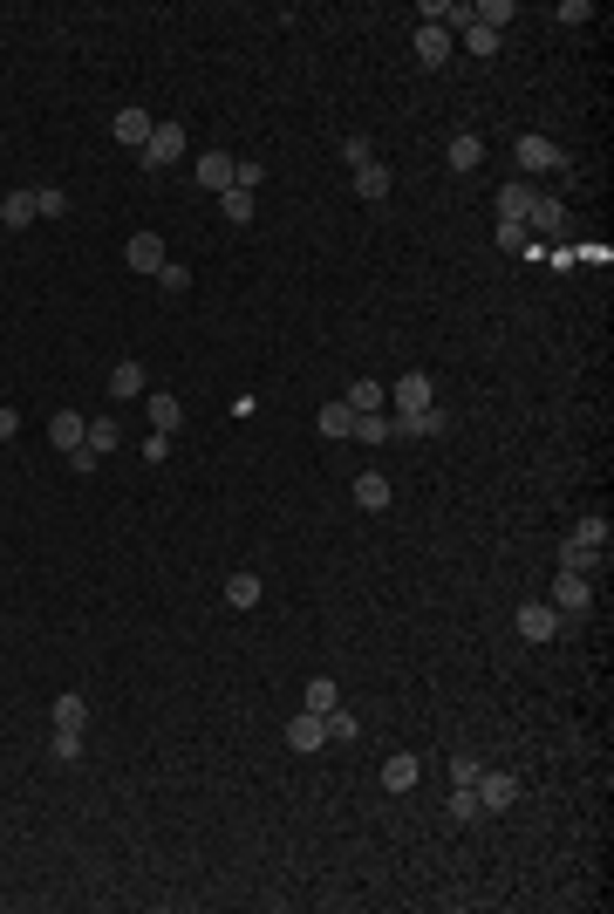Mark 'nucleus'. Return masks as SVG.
Segmentation results:
<instances>
[{"mask_svg": "<svg viewBox=\"0 0 614 914\" xmlns=\"http://www.w3.org/2000/svg\"><path fill=\"white\" fill-rule=\"evenodd\" d=\"M355 417H383V403H389V389L376 376H362V382H348V396H342Z\"/></svg>", "mask_w": 614, "mask_h": 914, "instance_id": "11", "label": "nucleus"}, {"mask_svg": "<svg viewBox=\"0 0 614 914\" xmlns=\"http://www.w3.org/2000/svg\"><path fill=\"white\" fill-rule=\"evenodd\" d=\"M232 185H239V191H253V185H267V171H260L253 157H246V164H232Z\"/></svg>", "mask_w": 614, "mask_h": 914, "instance_id": "42", "label": "nucleus"}, {"mask_svg": "<svg viewBox=\"0 0 614 914\" xmlns=\"http://www.w3.org/2000/svg\"><path fill=\"white\" fill-rule=\"evenodd\" d=\"M451 430V417L430 403V410H410V417H389V437H444Z\"/></svg>", "mask_w": 614, "mask_h": 914, "instance_id": "6", "label": "nucleus"}, {"mask_svg": "<svg viewBox=\"0 0 614 914\" xmlns=\"http://www.w3.org/2000/svg\"><path fill=\"white\" fill-rule=\"evenodd\" d=\"M389 403H396V417H410V410H430V403H437V382L423 376V369H410V376L389 382Z\"/></svg>", "mask_w": 614, "mask_h": 914, "instance_id": "3", "label": "nucleus"}, {"mask_svg": "<svg viewBox=\"0 0 614 914\" xmlns=\"http://www.w3.org/2000/svg\"><path fill=\"white\" fill-rule=\"evenodd\" d=\"M512 628H519V642H553V635H560V614H553V601H526V608L512 614Z\"/></svg>", "mask_w": 614, "mask_h": 914, "instance_id": "5", "label": "nucleus"}, {"mask_svg": "<svg viewBox=\"0 0 614 914\" xmlns=\"http://www.w3.org/2000/svg\"><path fill=\"white\" fill-rule=\"evenodd\" d=\"M144 457H151V464H164V457H171V437H164V430H151V437H144Z\"/></svg>", "mask_w": 614, "mask_h": 914, "instance_id": "44", "label": "nucleus"}, {"mask_svg": "<svg viewBox=\"0 0 614 914\" xmlns=\"http://www.w3.org/2000/svg\"><path fill=\"white\" fill-rule=\"evenodd\" d=\"M185 144H192V137H185V123H157L151 130V144H144V164H151V171H164V164H178V157H185Z\"/></svg>", "mask_w": 614, "mask_h": 914, "instance_id": "4", "label": "nucleus"}, {"mask_svg": "<svg viewBox=\"0 0 614 914\" xmlns=\"http://www.w3.org/2000/svg\"><path fill=\"white\" fill-rule=\"evenodd\" d=\"M512 157H519V171H567V151H560L553 137H539V130H526V137L512 144Z\"/></svg>", "mask_w": 614, "mask_h": 914, "instance_id": "2", "label": "nucleus"}, {"mask_svg": "<svg viewBox=\"0 0 614 914\" xmlns=\"http://www.w3.org/2000/svg\"><path fill=\"white\" fill-rule=\"evenodd\" d=\"M533 198H539L533 185H505V191H499V219H526V212H533Z\"/></svg>", "mask_w": 614, "mask_h": 914, "instance_id": "30", "label": "nucleus"}, {"mask_svg": "<svg viewBox=\"0 0 614 914\" xmlns=\"http://www.w3.org/2000/svg\"><path fill=\"white\" fill-rule=\"evenodd\" d=\"M89 724V703H82L76 689H62V696H55V730H82Z\"/></svg>", "mask_w": 614, "mask_h": 914, "instance_id": "27", "label": "nucleus"}, {"mask_svg": "<svg viewBox=\"0 0 614 914\" xmlns=\"http://www.w3.org/2000/svg\"><path fill=\"white\" fill-rule=\"evenodd\" d=\"M587 601H594V587H587L580 573H560V580H553V614H587Z\"/></svg>", "mask_w": 614, "mask_h": 914, "instance_id": "8", "label": "nucleus"}, {"mask_svg": "<svg viewBox=\"0 0 614 914\" xmlns=\"http://www.w3.org/2000/svg\"><path fill=\"white\" fill-rule=\"evenodd\" d=\"M144 417H151V430H164V437H171V430H178V423H185V403H178V396H164V389H157V396H144Z\"/></svg>", "mask_w": 614, "mask_h": 914, "instance_id": "14", "label": "nucleus"}, {"mask_svg": "<svg viewBox=\"0 0 614 914\" xmlns=\"http://www.w3.org/2000/svg\"><path fill=\"white\" fill-rule=\"evenodd\" d=\"M116 444H123V430H116V417H96V423H89V430H82V451H89V457L116 451Z\"/></svg>", "mask_w": 614, "mask_h": 914, "instance_id": "23", "label": "nucleus"}, {"mask_svg": "<svg viewBox=\"0 0 614 914\" xmlns=\"http://www.w3.org/2000/svg\"><path fill=\"white\" fill-rule=\"evenodd\" d=\"M499 246H505V253H526V246H533L526 219H499Z\"/></svg>", "mask_w": 614, "mask_h": 914, "instance_id": "36", "label": "nucleus"}, {"mask_svg": "<svg viewBox=\"0 0 614 914\" xmlns=\"http://www.w3.org/2000/svg\"><path fill=\"white\" fill-rule=\"evenodd\" d=\"M82 430H89V417H76V410H55V423H48V437H55V451H62V457L82 451Z\"/></svg>", "mask_w": 614, "mask_h": 914, "instance_id": "16", "label": "nucleus"}, {"mask_svg": "<svg viewBox=\"0 0 614 914\" xmlns=\"http://www.w3.org/2000/svg\"><path fill=\"white\" fill-rule=\"evenodd\" d=\"M82 758V730H55V764H76Z\"/></svg>", "mask_w": 614, "mask_h": 914, "instance_id": "39", "label": "nucleus"}, {"mask_svg": "<svg viewBox=\"0 0 614 914\" xmlns=\"http://www.w3.org/2000/svg\"><path fill=\"white\" fill-rule=\"evenodd\" d=\"M342 703V689H335V676H307V689H301V710H314V717H328Z\"/></svg>", "mask_w": 614, "mask_h": 914, "instance_id": "19", "label": "nucleus"}, {"mask_svg": "<svg viewBox=\"0 0 614 914\" xmlns=\"http://www.w3.org/2000/svg\"><path fill=\"white\" fill-rule=\"evenodd\" d=\"M348 437H355V444H389V417H355Z\"/></svg>", "mask_w": 614, "mask_h": 914, "instance_id": "37", "label": "nucleus"}, {"mask_svg": "<svg viewBox=\"0 0 614 914\" xmlns=\"http://www.w3.org/2000/svg\"><path fill=\"white\" fill-rule=\"evenodd\" d=\"M417 778H423L417 751H396V758L383 764V792H417Z\"/></svg>", "mask_w": 614, "mask_h": 914, "instance_id": "10", "label": "nucleus"}, {"mask_svg": "<svg viewBox=\"0 0 614 914\" xmlns=\"http://www.w3.org/2000/svg\"><path fill=\"white\" fill-rule=\"evenodd\" d=\"M389 478L383 471H362V478H355V505H362V512H389Z\"/></svg>", "mask_w": 614, "mask_h": 914, "instance_id": "17", "label": "nucleus"}, {"mask_svg": "<svg viewBox=\"0 0 614 914\" xmlns=\"http://www.w3.org/2000/svg\"><path fill=\"white\" fill-rule=\"evenodd\" d=\"M314 423H321L328 444H342L348 430H355V410H348V403H321V417H314Z\"/></svg>", "mask_w": 614, "mask_h": 914, "instance_id": "25", "label": "nucleus"}, {"mask_svg": "<svg viewBox=\"0 0 614 914\" xmlns=\"http://www.w3.org/2000/svg\"><path fill=\"white\" fill-rule=\"evenodd\" d=\"M464 48H471V55H499L505 35H499V28H485V21H471V28H464Z\"/></svg>", "mask_w": 614, "mask_h": 914, "instance_id": "32", "label": "nucleus"}, {"mask_svg": "<svg viewBox=\"0 0 614 914\" xmlns=\"http://www.w3.org/2000/svg\"><path fill=\"white\" fill-rule=\"evenodd\" d=\"M110 396L116 403H137L144 396V369L137 362H110Z\"/></svg>", "mask_w": 614, "mask_h": 914, "instance_id": "21", "label": "nucleus"}, {"mask_svg": "<svg viewBox=\"0 0 614 914\" xmlns=\"http://www.w3.org/2000/svg\"><path fill=\"white\" fill-rule=\"evenodd\" d=\"M342 157L355 164V171H362V164H376V144H369V137L355 130V137H342Z\"/></svg>", "mask_w": 614, "mask_h": 914, "instance_id": "38", "label": "nucleus"}, {"mask_svg": "<svg viewBox=\"0 0 614 914\" xmlns=\"http://www.w3.org/2000/svg\"><path fill=\"white\" fill-rule=\"evenodd\" d=\"M192 171H198V185H205V191H232V157L226 151H205Z\"/></svg>", "mask_w": 614, "mask_h": 914, "instance_id": "18", "label": "nucleus"}, {"mask_svg": "<svg viewBox=\"0 0 614 914\" xmlns=\"http://www.w3.org/2000/svg\"><path fill=\"white\" fill-rule=\"evenodd\" d=\"M471 792H478V812H512L526 785H519L512 771H478V785H471Z\"/></svg>", "mask_w": 614, "mask_h": 914, "instance_id": "1", "label": "nucleus"}, {"mask_svg": "<svg viewBox=\"0 0 614 914\" xmlns=\"http://www.w3.org/2000/svg\"><path fill=\"white\" fill-rule=\"evenodd\" d=\"M478 164H485V137H478V130H458V137H451V171H478Z\"/></svg>", "mask_w": 614, "mask_h": 914, "instance_id": "22", "label": "nucleus"}, {"mask_svg": "<svg viewBox=\"0 0 614 914\" xmlns=\"http://www.w3.org/2000/svg\"><path fill=\"white\" fill-rule=\"evenodd\" d=\"M608 539H614V526L601 519V512H587V519L574 526V546H594V553H608Z\"/></svg>", "mask_w": 614, "mask_h": 914, "instance_id": "29", "label": "nucleus"}, {"mask_svg": "<svg viewBox=\"0 0 614 914\" xmlns=\"http://www.w3.org/2000/svg\"><path fill=\"white\" fill-rule=\"evenodd\" d=\"M526 232H539V239H560V232H567V205L539 191V198H533V212H526Z\"/></svg>", "mask_w": 614, "mask_h": 914, "instance_id": "7", "label": "nucleus"}, {"mask_svg": "<svg viewBox=\"0 0 614 914\" xmlns=\"http://www.w3.org/2000/svg\"><path fill=\"white\" fill-rule=\"evenodd\" d=\"M417 55L430 62V69H444V62H451V28H430V21H423L417 28Z\"/></svg>", "mask_w": 614, "mask_h": 914, "instance_id": "20", "label": "nucleus"}, {"mask_svg": "<svg viewBox=\"0 0 614 914\" xmlns=\"http://www.w3.org/2000/svg\"><path fill=\"white\" fill-rule=\"evenodd\" d=\"M355 191H362L369 205H383L389 198V164H362V171H355Z\"/></svg>", "mask_w": 614, "mask_h": 914, "instance_id": "28", "label": "nucleus"}, {"mask_svg": "<svg viewBox=\"0 0 614 914\" xmlns=\"http://www.w3.org/2000/svg\"><path fill=\"white\" fill-rule=\"evenodd\" d=\"M560 573H580V580H594V573H601V553L567 539V546H560Z\"/></svg>", "mask_w": 614, "mask_h": 914, "instance_id": "24", "label": "nucleus"}, {"mask_svg": "<svg viewBox=\"0 0 614 914\" xmlns=\"http://www.w3.org/2000/svg\"><path fill=\"white\" fill-rule=\"evenodd\" d=\"M560 21H567V28H587V21H594V7H587V0H567V7H560Z\"/></svg>", "mask_w": 614, "mask_h": 914, "instance_id": "43", "label": "nucleus"}, {"mask_svg": "<svg viewBox=\"0 0 614 914\" xmlns=\"http://www.w3.org/2000/svg\"><path fill=\"white\" fill-rule=\"evenodd\" d=\"M478 771H485V764L471 758V751H458V758H451V778H458V785H478Z\"/></svg>", "mask_w": 614, "mask_h": 914, "instance_id": "41", "label": "nucleus"}, {"mask_svg": "<svg viewBox=\"0 0 614 914\" xmlns=\"http://www.w3.org/2000/svg\"><path fill=\"white\" fill-rule=\"evenodd\" d=\"M451 819H478V792H471V785H458V792H451Z\"/></svg>", "mask_w": 614, "mask_h": 914, "instance_id": "40", "label": "nucleus"}, {"mask_svg": "<svg viewBox=\"0 0 614 914\" xmlns=\"http://www.w3.org/2000/svg\"><path fill=\"white\" fill-rule=\"evenodd\" d=\"M123 260H130L137 273H157V267H164V239H157V232H130Z\"/></svg>", "mask_w": 614, "mask_h": 914, "instance_id": "13", "label": "nucleus"}, {"mask_svg": "<svg viewBox=\"0 0 614 914\" xmlns=\"http://www.w3.org/2000/svg\"><path fill=\"white\" fill-rule=\"evenodd\" d=\"M62 212H69V191H62V185H41V191H35V219H62Z\"/></svg>", "mask_w": 614, "mask_h": 914, "instance_id": "33", "label": "nucleus"}, {"mask_svg": "<svg viewBox=\"0 0 614 914\" xmlns=\"http://www.w3.org/2000/svg\"><path fill=\"white\" fill-rule=\"evenodd\" d=\"M219 212H226L232 226H253V191H239V185L219 191Z\"/></svg>", "mask_w": 614, "mask_h": 914, "instance_id": "31", "label": "nucleus"}, {"mask_svg": "<svg viewBox=\"0 0 614 914\" xmlns=\"http://www.w3.org/2000/svg\"><path fill=\"white\" fill-rule=\"evenodd\" d=\"M157 287H164V294H192V267L164 260V267H157Z\"/></svg>", "mask_w": 614, "mask_h": 914, "instance_id": "35", "label": "nucleus"}, {"mask_svg": "<svg viewBox=\"0 0 614 914\" xmlns=\"http://www.w3.org/2000/svg\"><path fill=\"white\" fill-rule=\"evenodd\" d=\"M287 744H294V751H321V744H328V717H314V710L287 717Z\"/></svg>", "mask_w": 614, "mask_h": 914, "instance_id": "9", "label": "nucleus"}, {"mask_svg": "<svg viewBox=\"0 0 614 914\" xmlns=\"http://www.w3.org/2000/svg\"><path fill=\"white\" fill-rule=\"evenodd\" d=\"M7 437H21V410H7V403H0V444H7Z\"/></svg>", "mask_w": 614, "mask_h": 914, "instance_id": "45", "label": "nucleus"}, {"mask_svg": "<svg viewBox=\"0 0 614 914\" xmlns=\"http://www.w3.org/2000/svg\"><path fill=\"white\" fill-rule=\"evenodd\" d=\"M151 130H157V123H151L144 110H116V123H110V137H116V144H130V151H144V144H151Z\"/></svg>", "mask_w": 614, "mask_h": 914, "instance_id": "12", "label": "nucleus"}, {"mask_svg": "<svg viewBox=\"0 0 614 914\" xmlns=\"http://www.w3.org/2000/svg\"><path fill=\"white\" fill-rule=\"evenodd\" d=\"M328 737H335V744H355V737H362V717H348L342 703H335V710H328Z\"/></svg>", "mask_w": 614, "mask_h": 914, "instance_id": "34", "label": "nucleus"}, {"mask_svg": "<svg viewBox=\"0 0 614 914\" xmlns=\"http://www.w3.org/2000/svg\"><path fill=\"white\" fill-rule=\"evenodd\" d=\"M0 226H7V232L35 226V191H7V198H0Z\"/></svg>", "mask_w": 614, "mask_h": 914, "instance_id": "15", "label": "nucleus"}, {"mask_svg": "<svg viewBox=\"0 0 614 914\" xmlns=\"http://www.w3.org/2000/svg\"><path fill=\"white\" fill-rule=\"evenodd\" d=\"M226 608H260V573H246V567L232 573L226 580Z\"/></svg>", "mask_w": 614, "mask_h": 914, "instance_id": "26", "label": "nucleus"}]
</instances>
